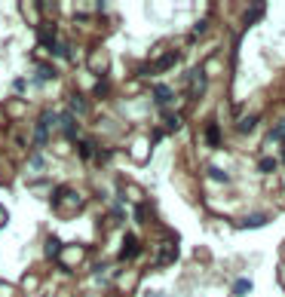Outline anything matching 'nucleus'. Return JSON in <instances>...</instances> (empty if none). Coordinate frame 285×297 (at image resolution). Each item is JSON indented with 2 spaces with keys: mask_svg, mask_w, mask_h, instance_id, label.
<instances>
[{
  "mask_svg": "<svg viewBox=\"0 0 285 297\" xmlns=\"http://www.w3.org/2000/svg\"><path fill=\"white\" fill-rule=\"evenodd\" d=\"M270 218H267V214H252V218H245L242 221V227H245V230H248V227H264Z\"/></svg>",
  "mask_w": 285,
  "mask_h": 297,
  "instance_id": "8",
  "label": "nucleus"
},
{
  "mask_svg": "<svg viewBox=\"0 0 285 297\" xmlns=\"http://www.w3.org/2000/svg\"><path fill=\"white\" fill-rule=\"evenodd\" d=\"M175 62H178V52H169V55H163L156 64H147V71H169Z\"/></svg>",
  "mask_w": 285,
  "mask_h": 297,
  "instance_id": "4",
  "label": "nucleus"
},
{
  "mask_svg": "<svg viewBox=\"0 0 285 297\" xmlns=\"http://www.w3.org/2000/svg\"><path fill=\"white\" fill-rule=\"evenodd\" d=\"M153 98L159 101V105H166V101L172 98V89H169V86H156V89H153Z\"/></svg>",
  "mask_w": 285,
  "mask_h": 297,
  "instance_id": "9",
  "label": "nucleus"
},
{
  "mask_svg": "<svg viewBox=\"0 0 285 297\" xmlns=\"http://www.w3.org/2000/svg\"><path fill=\"white\" fill-rule=\"evenodd\" d=\"M62 126H65V135H67V138L77 141V126H74V117H71V113H65V117H62Z\"/></svg>",
  "mask_w": 285,
  "mask_h": 297,
  "instance_id": "5",
  "label": "nucleus"
},
{
  "mask_svg": "<svg viewBox=\"0 0 285 297\" xmlns=\"http://www.w3.org/2000/svg\"><path fill=\"white\" fill-rule=\"evenodd\" d=\"M55 120H59V113H55V110H43V113H40V123H37V132H34V141H37V144H46V141H49V126H52Z\"/></svg>",
  "mask_w": 285,
  "mask_h": 297,
  "instance_id": "1",
  "label": "nucleus"
},
{
  "mask_svg": "<svg viewBox=\"0 0 285 297\" xmlns=\"http://www.w3.org/2000/svg\"><path fill=\"white\" fill-rule=\"evenodd\" d=\"M206 28H209V21H199V25L193 28V37H202V31H206Z\"/></svg>",
  "mask_w": 285,
  "mask_h": 297,
  "instance_id": "18",
  "label": "nucleus"
},
{
  "mask_svg": "<svg viewBox=\"0 0 285 297\" xmlns=\"http://www.w3.org/2000/svg\"><path fill=\"white\" fill-rule=\"evenodd\" d=\"M31 166H34V169H43V166H46V159H43L40 153H34V156H31Z\"/></svg>",
  "mask_w": 285,
  "mask_h": 297,
  "instance_id": "16",
  "label": "nucleus"
},
{
  "mask_svg": "<svg viewBox=\"0 0 285 297\" xmlns=\"http://www.w3.org/2000/svg\"><path fill=\"white\" fill-rule=\"evenodd\" d=\"M13 89H16V92H25V77H19L16 83H13Z\"/></svg>",
  "mask_w": 285,
  "mask_h": 297,
  "instance_id": "19",
  "label": "nucleus"
},
{
  "mask_svg": "<svg viewBox=\"0 0 285 297\" xmlns=\"http://www.w3.org/2000/svg\"><path fill=\"white\" fill-rule=\"evenodd\" d=\"M209 175L215 181H221V184H227V172H221V169H209Z\"/></svg>",
  "mask_w": 285,
  "mask_h": 297,
  "instance_id": "15",
  "label": "nucleus"
},
{
  "mask_svg": "<svg viewBox=\"0 0 285 297\" xmlns=\"http://www.w3.org/2000/svg\"><path fill=\"white\" fill-rule=\"evenodd\" d=\"M190 80H193L190 95H193V98H197V95H202V89H206V71H202V67H197V71L190 74Z\"/></svg>",
  "mask_w": 285,
  "mask_h": 297,
  "instance_id": "3",
  "label": "nucleus"
},
{
  "mask_svg": "<svg viewBox=\"0 0 285 297\" xmlns=\"http://www.w3.org/2000/svg\"><path fill=\"white\" fill-rule=\"evenodd\" d=\"M135 251H138L135 236H126V242H123V257H135Z\"/></svg>",
  "mask_w": 285,
  "mask_h": 297,
  "instance_id": "7",
  "label": "nucleus"
},
{
  "mask_svg": "<svg viewBox=\"0 0 285 297\" xmlns=\"http://www.w3.org/2000/svg\"><path fill=\"white\" fill-rule=\"evenodd\" d=\"M95 95H108V83H98L95 86Z\"/></svg>",
  "mask_w": 285,
  "mask_h": 297,
  "instance_id": "21",
  "label": "nucleus"
},
{
  "mask_svg": "<svg viewBox=\"0 0 285 297\" xmlns=\"http://www.w3.org/2000/svg\"><path fill=\"white\" fill-rule=\"evenodd\" d=\"M255 126H258V117H245L242 123H239V132H242V135H248V132L255 129Z\"/></svg>",
  "mask_w": 285,
  "mask_h": 297,
  "instance_id": "12",
  "label": "nucleus"
},
{
  "mask_svg": "<svg viewBox=\"0 0 285 297\" xmlns=\"http://www.w3.org/2000/svg\"><path fill=\"white\" fill-rule=\"evenodd\" d=\"M248 291H252V282H248V279H239L233 285V294H248Z\"/></svg>",
  "mask_w": 285,
  "mask_h": 297,
  "instance_id": "13",
  "label": "nucleus"
},
{
  "mask_svg": "<svg viewBox=\"0 0 285 297\" xmlns=\"http://www.w3.org/2000/svg\"><path fill=\"white\" fill-rule=\"evenodd\" d=\"M282 163H285V153H282Z\"/></svg>",
  "mask_w": 285,
  "mask_h": 297,
  "instance_id": "23",
  "label": "nucleus"
},
{
  "mask_svg": "<svg viewBox=\"0 0 285 297\" xmlns=\"http://www.w3.org/2000/svg\"><path fill=\"white\" fill-rule=\"evenodd\" d=\"M83 110H86L83 95H71V113H83Z\"/></svg>",
  "mask_w": 285,
  "mask_h": 297,
  "instance_id": "11",
  "label": "nucleus"
},
{
  "mask_svg": "<svg viewBox=\"0 0 285 297\" xmlns=\"http://www.w3.org/2000/svg\"><path fill=\"white\" fill-rule=\"evenodd\" d=\"M261 16H264V6H252V9L245 13V25H255Z\"/></svg>",
  "mask_w": 285,
  "mask_h": 297,
  "instance_id": "10",
  "label": "nucleus"
},
{
  "mask_svg": "<svg viewBox=\"0 0 285 297\" xmlns=\"http://www.w3.org/2000/svg\"><path fill=\"white\" fill-rule=\"evenodd\" d=\"M40 43L46 46L49 52H62V46H59V37H55V28H40Z\"/></svg>",
  "mask_w": 285,
  "mask_h": 297,
  "instance_id": "2",
  "label": "nucleus"
},
{
  "mask_svg": "<svg viewBox=\"0 0 285 297\" xmlns=\"http://www.w3.org/2000/svg\"><path fill=\"white\" fill-rule=\"evenodd\" d=\"M37 77H40V80H49V77H55V71H52V67H40Z\"/></svg>",
  "mask_w": 285,
  "mask_h": 297,
  "instance_id": "17",
  "label": "nucleus"
},
{
  "mask_svg": "<svg viewBox=\"0 0 285 297\" xmlns=\"http://www.w3.org/2000/svg\"><path fill=\"white\" fill-rule=\"evenodd\" d=\"M77 147H80V156H83V159H89V156H92V144H89V141H80Z\"/></svg>",
  "mask_w": 285,
  "mask_h": 297,
  "instance_id": "14",
  "label": "nucleus"
},
{
  "mask_svg": "<svg viewBox=\"0 0 285 297\" xmlns=\"http://www.w3.org/2000/svg\"><path fill=\"white\" fill-rule=\"evenodd\" d=\"M261 169H264V172H273V169H276V163H273V159H264V163H261Z\"/></svg>",
  "mask_w": 285,
  "mask_h": 297,
  "instance_id": "20",
  "label": "nucleus"
},
{
  "mask_svg": "<svg viewBox=\"0 0 285 297\" xmlns=\"http://www.w3.org/2000/svg\"><path fill=\"white\" fill-rule=\"evenodd\" d=\"M0 221H6V214H3V212H0Z\"/></svg>",
  "mask_w": 285,
  "mask_h": 297,
  "instance_id": "22",
  "label": "nucleus"
},
{
  "mask_svg": "<svg viewBox=\"0 0 285 297\" xmlns=\"http://www.w3.org/2000/svg\"><path fill=\"white\" fill-rule=\"evenodd\" d=\"M206 141H209L212 147H218V144H221V135H218V126H215V123L206 126Z\"/></svg>",
  "mask_w": 285,
  "mask_h": 297,
  "instance_id": "6",
  "label": "nucleus"
}]
</instances>
